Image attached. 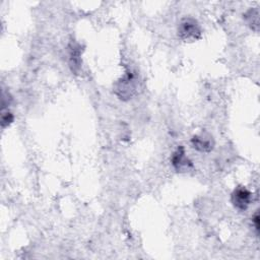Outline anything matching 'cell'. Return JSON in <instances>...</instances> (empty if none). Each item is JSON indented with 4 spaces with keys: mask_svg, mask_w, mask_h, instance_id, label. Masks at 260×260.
Listing matches in <instances>:
<instances>
[{
    "mask_svg": "<svg viewBox=\"0 0 260 260\" xmlns=\"http://www.w3.org/2000/svg\"><path fill=\"white\" fill-rule=\"evenodd\" d=\"M136 90L137 78L131 70H127L114 85L115 94L122 101H128L132 99V96L136 93Z\"/></svg>",
    "mask_w": 260,
    "mask_h": 260,
    "instance_id": "1",
    "label": "cell"
},
{
    "mask_svg": "<svg viewBox=\"0 0 260 260\" xmlns=\"http://www.w3.org/2000/svg\"><path fill=\"white\" fill-rule=\"evenodd\" d=\"M201 27L192 17L183 18L178 26V36L185 42H194L201 38Z\"/></svg>",
    "mask_w": 260,
    "mask_h": 260,
    "instance_id": "2",
    "label": "cell"
},
{
    "mask_svg": "<svg viewBox=\"0 0 260 260\" xmlns=\"http://www.w3.org/2000/svg\"><path fill=\"white\" fill-rule=\"evenodd\" d=\"M251 200H252L251 192L247 188L242 186L237 187L231 195V201L234 207L240 211H245L249 207Z\"/></svg>",
    "mask_w": 260,
    "mask_h": 260,
    "instance_id": "3",
    "label": "cell"
},
{
    "mask_svg": "<svg viewBox=\"0 0 260 260\" xmlns=\"http://www.w3.org/2000/svg\"><path fill=\"white\" fill-rule=\"evenodd\" d=\"M172 166L179 173L188 172L193 169V162L186 155L185 149L183 146H179L172 154Z\"/></svg>",
    "mask_w": 260,
    "mask_h": 260,
    "instance_id": "4",
    "label": "cell"
},
{
    "mask_svg": "<svg viewBox=\"0 0 260 260\" xmlns=\"http://www.w3.org/2000/svg\"><path fill=\"white\" fill-rule=\"evenodd\" d=\"M67 49H68L69 67L71 71L76 74L79 71L81 66V53H82L81 46L77 42L71 41Z\"/></svg>",
    "mask_w": 260,
    "mask_h": 260,
    "instance_id": "5",
    "label": "cell"
},
{
    "mask_svg": "<svg viewBox=\"0 0 260 260\" xmlns=\"http://www.w3.org/2000/svg\"><path fill=\"white\" fill-rule=\"evenodd\" d=\"M191 144L193 148L200 152H209L213 149L214 141L211 135L207 133H201L192 137Z\"/></svg>",
    "mask_w": 260,
    "mask_h": 260,
    "instance_id": "6",
    "label": "cell"
},
{
    "mask_svg": "<svg viewBox=\"0 0 260 260\" xmlns=\"http://www.w3.org/2000/svg\"><path fill=\"white\" fill-rule=\"evenodd\" d=\"M244 18L247 24L255 31L259 29V9L258 8H250L245 14Z\"/></svg>",
    "mask_w": 260,
    "mask_h": 260,
    "instance_id": "7",
    "label": "cell"
},
{
    "mask_svg": "<svg viewBox=\"0 0 260 260\" xmlns=\"http://www.w3.org/2000/svg\"><path fill=\"white\" fill-rule=\"evenodd\" d=\"M13 114L11 112H9L8 110H2V115H1V127L2 129L8 127L12 122H13Z\"/></svg>",
    "mask_w": 260,
    "mask_h": 260,
    "instance_id": "8",
    "label": "cell"
},
{
    "mask_svg": "<svg viewBox=\"0 0 260 260\" xmlns=\"http://www.w3.org/2000/svg\"><path fill=\"white\" fill-rule=\"evenodd\" d=\"M253 222L255 224V230L258 233V231H259V215H258V213H256L255 216L253 217Z\"/></svg>",
    "mask_w": 260,
    "mask_h": 260,
    "instance_id": "9",
    "label": "cell"
}]
</instances>
